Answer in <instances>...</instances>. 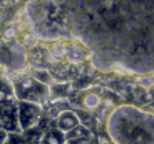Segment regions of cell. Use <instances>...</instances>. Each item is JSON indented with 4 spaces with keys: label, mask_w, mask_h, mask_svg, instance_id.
<instances>
[{
    "label": "cell",
    "mask_w": 154,
    "mask_h": 144,
    "mask_svg": "<svg viewBox=\"0 0 154 144\" xmlns=\"http://www.w3.org/2000/svg\"><path fill=\"white\" fill-rule=\"evenodd\" d=\"M12 95V88L4 79H0V105H6Z\"/></svg>",
    "instance_id": "1"
}]
</instances>
